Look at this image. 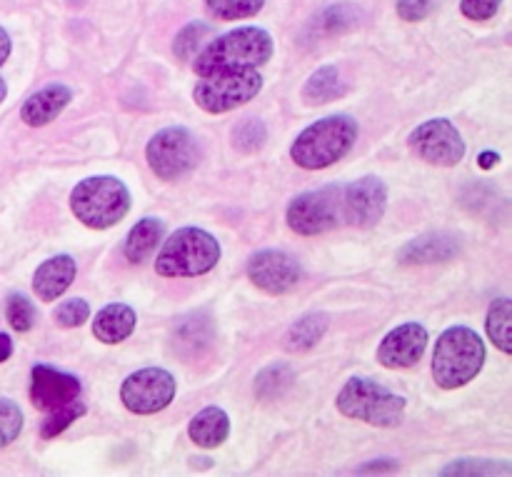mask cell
<instances>
[{"mask_svg": "<svg viewBox=\"0 0 512 477\" xmlns=\"http://www.w3.org/2000/svg\"><path fill=\"white\" fill-rule=\"evenodd\" d=\"M485 343L475 330L453 325L438 338L433 350V380L443 390H458L473 383L483 370Z\"/></svg>", "mask_w": 512, "mask_h": 477, "instance_id": "obj_3", "label": "cell"}, {"mask_svg": "<svg viewBox=\"0 0 512 477\" xmlns=\"http://www.w3.org/2000/svg\"><path fill=\"white\" fill-rule=\"evenodd\" d=\"M388 208V188L375 175L355 180L343 188V220L355 228H373Z\"/></svg>", "mask_w": 512, "mask_h": 477, "instance_id": "obj_12", "label": "cell"}, {"mask_svg": "<svg viewBox=\"0 0 512 477\" xmlns=\"http://www.w3.org/2000/svg\"><path fill=\"white\" fill-rule=\"evenodd\" d=\"M210 33H213V30H210L208 23L185 25V28L180 30L178 38H175V43H173L175 55H178L180 60H190V58H193L195 50H198V45L203 43L205 35H210Z\"/></svg>", "mask_w": 512, "mask_h": 477, "instance_id": "obj_30", "label": "cell"}, {"mask_svg": "<svg viewBox=\"0 0 512 477\" xmlns=\"http://www.w3.org/2000/svg\"><path fill=\"white\" fill-rule=\"evenodd\" d=\"M340 93H343V88H340V75L338 68H333V65H323L320 70H315L303 88V98L315 105L328 103L330 98H338Z\"/></svg>", "mask_w": 512, "mask_h": 477, "instance_id": "obj_24", "label": "cell"}, {"mask_svg": "<svg viewBox=\"0 0 512 477\" xmlns=\"http://www.w3.org/2000/svg\"><path fill=\"white\" fill-rule=\"evenodd\" d=\"M273 50L275 43L268 30L243 25L210 40L193 60V70L203 78L223 68H260L273 58Z\"/></svg>", "mask_w": 512, "mask_h": 477, "instance_id": "obj_1", "label": "cell"}, {"mask_svg": "<svg viewBox=\"0 0 512 477\" xmlns=\"http://www.w3.org/2000/svg\"><path fill=\"white\" fill-rule=\"evenodd\" d=\"M410 150L420 160L440 168H453L463 160L465 143L460 130L448 118H433L420 123L408 138Z\"/></svg>", "mask_w": 512, "mask_h": 477, "instance_id": "obj_11", "label": "cell"}, {"mask_svg": "<svg viewBox=\"0 0 512 477\" xmlns=\"http://www.w3.org/2000/svg\"><path fill=\"white\" fill-rule=\"evenodd\" d=\"M265 125L260 123V120H245L243 125H240L238 130H235V145H238L240 150H245V153H250V150H258L260 145L265 143Z\"/></svg>", "mask_w": 512, "mask_h": 477, "instance_id": "obj_33", "label": "cell"}, {"mask_svg": "<svg viewBox=\"0 0 512 477\" xmlns=\"http://www.w3.org/2000/svg\"><path fill=\"white\" fill-rule=\"evenodd\" d=\"M458 238L448 233H433L423 235V238L413 240L400 250V263L408 265H425V263H443L458 255Z\"/></svg>", "mask_w": 512, "mask_h": 477, "instance_id": "obj_19", "label": "cell"}, {"mask_svg": "<svg viewBox=\"0 0 512 477\" xmlns=\"http://www.w3.org/2000/svg\"><path fill=\"white\" fill-rule=\"evenodd\" d=\"M503 0H463L460 3V10L468 20H475V23H483V20H490L498 15Z\"/></svg>", "mask_w": 512, "mask_h": 477, "instance_id": "obj_34", "label": "cell"}, {"mask_svg": "<svg viewBox=\"0 0 512 477\" xmlns=\"http://www.w3.org/2000/svg\"><path fill=\"white\" fill-rule=\"evenodd\" d=\"M300 263L285 250H260L250 258L248 278L268 295H285L300 283Z\"/></svg>", "mask_w": 512, "mask_h": 477, "instance_id": "obj_13", "label": "cell"}, {"mask_svg": "<svg viewBox=\"0 0 512 477\" xmlns=\"http://www.w3.org/2000/svg\"><path fill=\"white\" fill-rule=\"evenodd\" d=\"M70 210L85 228L108 230L128 215L130 190L113 175H93L73 188Z\"/></svg>", "mask_w": 512, "mask_h": 477, "instance_id": "obj_4", "label": "cell"}, {"mask_svg": "<svg viewBox=\"0 0 512 477\" xmlns=\"http://www.w3.org/2000/svg\"><path fill=\"white\" fill-rule=\"evenodd\" d=\"M288 225L298 235H320L343 223V185L310 190L288 205Z\"/></svg>", "mask_w": 512, "mask_h": 477, "instance_id": "obj_9", "label": "cell"}, {"mask_svg": "<svg viewBox=\"0 0 512 477\" xmlns=\"http://www.w3.org/2000/svg\"><path fill=\"white\" fill-rule=\"evenodd\" d=\"M478 163H480V168H483V170H490V168H495V165L500 163V155L498 153H490V150H488V153L480 155Z\"/></svg>", "mask_w": 512, "mask_h": 477, "instance_id": "obj_38", "label": "cell"}, {"mask_svg": "<svg viewBox=\"0 0 512 477\" xmlns=\"http://www.w3.org/2000/svg\"><path fill=\"white\" fill-rule=\"evenodd\" d=\"M290 383H293V370L285 368V365H273V368L263 370V373L258 375L255 390H258V398L270 400V398H278Z\"/></svg>", "mask_w": 512, "mask_h": 477, "instance_id": "obj_26", "label": "cell"}, {"mask_svg": "<svg viewBox=\"0 0 512 477\" xmlns=\"http://www.w3.org/2000/svg\"><path fill=\"white\" fill-rule=\"evenodd\" d=\"M135 323H138V315H135V310L130 308V305H105V308L93 318V335L100 343L118 345L133 335Z\"/></svg>", "mask_w": 512, "mask_h": 477, "instance_id": "obj_18", "label": "cell"}, {"mask_svg": "<svg viewBox=\"0 0 512 477\" xmlns=\"http://www.w3.org/2000/svg\"><path fill=\"white\" fill-rule=\"evenodd\" d=\"M5 315H8L10 328L18 333H28L35 325V308L23 293H10L8 303H5Z\"/></svg>", "mask_w": 512, "mask_h": 477, "instance_id": "obj_27", "label": "cell"}, {"mask_svg": "<svg viewBox=\"0 0 512 477\" xmlns=\"http://www.w3.org/2000/svg\"><path fill=\"white\" fill-rule=\"evenodd\" d=\"M378 468H380V465H368V468H363V473H368V470H378ZM383 468H388V470H395V463H390V460H388V463H385Z\"/></svg>", "mask_w": 512, "mask_h": 477, "instance_id": "obj_39", "label": "cell"}, {"mask_svg": "<svg viewBox=\"0 0 512 477\" xmlns=\"http://www.w3.org/2000/svg\"><path fill=\"white\" fill-rule=\"evenodd\" d=\"M83 415H85V405H80L78 400L70 405H63V408L58 410H50L48 420H45L43 428H40V435H43L45 440L55 438V435H60L63 430H68L75 420L83 418Z\"/></svg>", "mask_w": 512, "mask_h": 477, "instance_id": "obj_28", "label": "cell"}, {"mask_svg": "<svg viewBox=\"0 0 512 477\" xmlns=\"http://www.w3.org/2000/svg\"><path fill=\"white\" fill-rule=\"evenodd\" d=\"M488 335L498 350L505 355L512 353V303L510 298L493 300L488 310Z\"/></svg>", "mask_w": 512, "mask_h": 477, "instance_id": "obj_23", "label": "cell"}, {"mask_svg": "<svg viewBox=\"0 0 512 477\" xmlns=\"http://www.w3.org/2000/svg\"><path fill=\"white\" fill-rule=\"evenodd\" d=\"M428 330L420 323H403L390 330L378 348V363L390 370H405L420 363L428 350Z\"/></svg>", "mask_w": 512, "mask_h": 477, "instance_id": "obj_15", "label": "cell"}, {"mask_svg": "<svg viewBox=\"0 0 512 477\" xmlns=\"http://www.w3.org/2000/svg\"><path fill=\"white\" fill-rule=\"evenodd\" d=\"M8 55H10V35L5 33V28L0 25V65L8 60Z\"/></svg>", "mask_w": 512, "mask_h": 477, "instance_id": "obj_37", "label": "cell"}, {"mask_svg": "<svg viewBox=\"0 0 512 477\" xmlns=\"http://www.w3.org/2000/svg\"><path fill=\"white\" fill-rule=\"evenodd\" d=\"M5 95H8V88H5V80L0 78V103H3V100H5Z\"/></svg>", "mask_w": 512, "mask_h": 477, "instance_id": "obj_40", "label": "cell"}, {"mask_svg": "<svg viewBox=\"0 0 512 477\" xmlns=\"http://www.w3.org/2000/svg\"><path fill=\"white\" fill-rule=\"evenodd\" d=\"M433 3L435 0H398V15L410 23H418V20L428 18Z\"/></svg>", "mask_w": 512, "mask_h": 477, "instance_id": "obj_35", "label": "cell"}, {"mask_svg": "<svg viewBox=\"0 0 512 477\" xmlns=\"http://www.w3.org/2000/svg\"><path fill=\"white\" fill-rule=\"evenodd\" d=\"M90 318V305L85 303L83 298H73L65 300V303L58 305L55 310V323L60 328H80L83 323H88Z\"/></svg>", "mask_w": 512, "mask_h": 477, "instance_id": "obj_31", "label": "cell"}, {"mask_svg": "<svg viewBox=\"0 0 512 477\" xmlns=\"http://www.w3.org/2000/svg\"><path fill=\"white\" fill-rule=\"evenodd\" d=\"M338 410L375 428H395L405 418V398L368 378H350L338 395Z\"/></svg>", "mask_w": 512, "mask_h": 477, "instance_id": "obj_6", "label": "cell"}, {"mask_svg": "<svg viewBox=\"0 0 512 477\" xmlns=\"http://www.w3.org/2000/svg\"><path fill=\"white\" fill-rule=\"evenodd\" d=\"M510 465H495L490 460H458L448 465L443 475H510Z\"/></svg>", "mask_w": 512, "mask_h": 477, "instance_id": "obj_32", "label": "cell"}, {"mask_svg": "<svg viewBox=\"0 0 512 477\" xmlns=\"http://www.w3.org/2000/svg\"><path fill=\"white\" fill-rule=\"evenodd\" d=\"M23 430V413L8 398H0V450L13 443Z\"/></svg>", "mask_w": 512, "mask_h": 477, "instance_id": "obj_29", "label": "cell"}, {"mask_svg": "<svg viewBox=\"0 0 512 477\" xmlns=\"http://www.w3.org/2000/svg\"><path fill=\"white\" fill-rule=\"evenodd\" d=\"M188 435L198 448H220L230 435L228 413H225L223 408H218V405H208V408H203L193 420H190Z\"/></svg>", "mask_w": 512, "mask_h": 477, "instance_id": "obj_20", "label": "cell"}, {"mask_svg": "<svg viewBox=\"0 0 512 477\" xmlns=\"http://www.w3.org/2000/svg\"><path fill=\"white\" fill-rule=\"evenodd\" d=\"M328 333V315L325 313H310L293 323V328L285 333V348L293 353H305L313 345L320 343V338Z\"/></svg>", "mask_w": 512, "mask_h": 477, "instance_id": "obj_22", "label": "cell"}, {"mask_svg": "<svg viewBox=\"0 0 512 477\" xmlns=\"http://www.w3.org/2000/svg\"><path fill=\"white\" fill-rule=\"evenodd\" d=\"M70 100H73V90H70L68 85L50 83L25 100L23 108H20V118H23V123H28L30 128H43V125L53 123V120L68 108Z\"/></svg>", "mask_w": 512, "mask_h": 477, "instance_id": "obj_16", "label": "cell"}, {"mask_svg": "<svg viewBox=\"0 0 512 477\" xmlns=\"http://www.w3.org/2000/svg\"><path fill=\"white\" fill-rule=\"evenodd\" d=\"M145 158H148L150 170L160 180L175 183L200 163L198 140L183 125L163 128L150 138L148 148H145Z\"/></svg>", "mask_w": 512, "mask_h": 477, "instance_id": "obj_8", "label": "cell"}, {"mask_svg": "<svg viewBox=\"0 0 512 477\" xmlns=\"http://www.w3.org/2000/svg\"><path fill=\"white\" fill-rule=\"evenodd\" d=\"M10 355H13V340H10V335L0 333V363H5Z\"/></svg>", "mask_w": 512, "mask_h": 477, "instance_id": "obj_36", "label": "cell"}, {"mask_svg": "<svg viewBox=\"0 0 512 477\" xmlns=\"http://www.w3.org/2000/svg\"><path fill=\"white\" fill-rule=\"evenodd\" d=\"M358 140V123L345 113L328 115L308 125L295 138L290 158L303 170H323L343 160Z\"/></svg>", "mask_w": 512, "mask_h": 477, "instance_id": "obj_2", "label": "cell"}, {"mask_svg": "<svg viewBox=\"0 0 512 477\" xmlns=\"http://www.w3.org/2000/svg\"><path fill=\"white\" fill-rule=\"evenodd\" d=\"M220 243L203 228H180L170 235L155 258V270L163 278H195L218 265Z\"/></svg>", "mask_w": 512, "mask_h": 477, "instance_id": "obj_5", "label": "cell"}, {"mask_svg": "<svg viewBox=\"0 0 512 477\" xmlns=\"http://www.w3.org/2000/svg\"><path fill=\"white\" fill-rule=\"evenodd\" d=\"M80 398V380L50 365H33L30 370V400L38 410L50 413Z\"/></svg>", "mask_w": 512, "mask_h": 477, "instance_id": "obj_14", "label": "cell"}, {"mask_svg": "<svg viewBox=\"0 0 512 477\" xmlns=\"http://www.w3.org/2000/svg\"><path fill=\"white\" fill-rule=\"evenodd\" d=\"M263 88V75L255 68H223L203 75L193 90V98L205 113H228L250 103Z\"/></svg>", "mask_w": 512, "mask_h": 477, "instance_id": "obj_7", "label": "cell"}, {"mask_svg": "<svg viewBox=\"0 0 512 477\" xmlns=\"http://www.w3.org/2000/svg\"><path fill=\"white\" fill-rule=\"evenodd\" d=\"M205 8L220 20H243L260 13L265 0H203Z\"/></svg>", "mask_w": 512, "mask_h": 477, "instance_id": "obj_25", "label": "cell"}, {"mask_svg": "<svg viewBox=\"0 0 512 477\" xmlns=\"http://www.w3.org/2000/svg\"><path fill=\"white\" fill-rule=\"evenodd\" d=\"M175 378L163 368H143L128 375L120 388V400L135 415H153L175 400Z\"/></svg>", "mask_w": 512, "mask_h": 477, "instance_id": "obj_10", "label": "cell"}, {"mask_svg": "<svg viewBox=\"0 0 512 477\" xmlns=\"http://www.w3.org/2000/svg\"><path fill=\"white\" fill-rule=\"evenodd\" d=\"M78 265L70 255H53L50 260L40 263V268L33 275V290L43 303H53L65 290L73 285Z\"/></svg>", "mask_w": 512, "mask_h": 477, "instance_id": "obj_17", "label": "cell"}, {"mask_svg": "<svg viewBox=\"0 0 512 477\" xmlns=\"http://www.w3.org/2000/svg\"><path fill=\"white\" fill-rule=\"evenodd\" d=\"M165 225L158 218H143L130 228L128 240H125V258L128 263H145V260L153 255V250L158 248L160 240H163Z\"/></svg>", "mask_w": 512, "mask_h": 477, "instance_id": "obj_21", "label": "cell"}]
</instances>
